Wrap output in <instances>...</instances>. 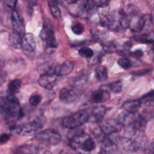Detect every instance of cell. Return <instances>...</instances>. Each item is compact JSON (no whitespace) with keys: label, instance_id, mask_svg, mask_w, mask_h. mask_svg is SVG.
<instances>
[{"label":"cell","instance_id":"e0dca14e","mask_svg":"<svg viewBox=\"0 0 154 154\" xmlns=\"http://www.w3.org/2000/svg\"><path fill=\"white\" fill-rule=\"evenodd\" d=\"M22 37L21 34L13 31L8 35V42L13 48L15 49H20L22 48Z\"/></svg>","mask_w":154,"mask_h":154},{"label":"cell","instance_id":"ac0fdd59","mask_svg":"<svg viewBox=\"0 0 154 154\" xmlns=\"http://www.w3.org/2000/svg\"><path fill=\"white\" fill-rule=\"evenodd\" d=\"M101 149L106 153L113 152L118 149L116 143L106 137H104L102 140Z\"/></svg>","mask_w":154,"mask_h":154},{"label":"cell","instance_id":"ffe728a7","mask_svg":"<svg viewBox=\"0 0 154 154\" xmlns=\"http://www.w3.org/2000/svg\"><path fill=\"white\" fill-rule=\"evenodd\" d=\"M134 40L142 43H152L153 42L154 37L153 32L136 35L134 37Z\"/></svg>","mask_w":154,"mask_h":154},{"label":"cell","instance_id":"8992f818","mask_svg":"<svg viewBox=\"0 0 154 154\" xmlns=\"http://www.w3.org/2000/svg\"><path fill=\"white\" fill-rule=\"evenodd\" d=\"M81 96L80 91L74 87H64L60 91L59 97L64 103H72L79 99Z\"/></svg>","mask_w":154,"mask_h":154},{"label":"cell","instance_id":"484cf974","mask_svg":"<svg viewBox=\"0 0 154 154\" xmlns=\"http://www.w3.org/2000/svg\"><path fill=\"white\" fill-rule=\"evenodd\" d=\"M78 53L80 56L85 58H90L94 55L93 50L88 47H83L79 49Z\"/></svg>","mask_w":154,"mask_h":154},{"label":"cell","instance_id":"277c9868","mask_svg":"<svg viewBox=\"0 0 154 154\" xmlns=\"http://www.w3.org/2000/svg\"><path fill=\"white\" fill-rule=\"evenodd\" d=\"M35 138L38 141L46 144L48 145H57L61 140L60 134L55 130L48 129L38 132L35 136Z\"/></svg>","mask_w":154,"mask_h":154},{"label":"cell","instance_id":"2e32d148","mask_svg":"<svg viewBox=\"0 0 154 154\" xmlns=\"http://www.w3.org/2000/svg\"><path fill=\"white\" fill-rule=\"evenodd\" d=\"M141 102L140 100H131L125 102L123 105V108L130 114H135L141 108Z\"/></svg>","mask_w":154,"mask_h":154},{"label":"cell","instance_id":"e575fe53","mask_svg":"<svg viewBox=\"0 0 154 154\" xmlns=\"http://www.w3.org/2000/svg\"><path fill=\"white\" fill-rule=\"evenodd\" d=\"M143 51L140 49H138V50H136L135 51H134V55L136 57H141L143 56Z\"/></svg>","mask_w":154,"mask_h":154},{"label":"cell","instance_id":"4fadbf2b","mask_svg":"<svg viewBox=\"0 0 154 154\" xmlns=\"http://www.w3.org/2000/svg\"><path fill=\"white\" fill-rule=\"evenodd\" d=\"M12 26L14 31L19 33L22 35L25 34V25L22 17L16 10L13 11L11 14Z\"/></svg>","mask_w":154,"mask_h":154},{"label":"cell","instance_id":"7a4b0ae2","mask_svg":"<svg viewBox=\"0 0 154 154\" xmlns=\"http://www.w3.org/2000/svg\"><path fill=\"white\" fill-rule=\"evenodd\" d=\"M108 28L115 31L125 30L129 27V17L126 11L122 9L108 17Z\"/></svg>","mask_w":154,"mask_h":154},{"label":"cell","instance_id":"9a60e30c","mask_svg":"<svg viewBox=\"0 0 154 154\" xmlns=\"http://www.w3.org/2000/svg\"><path fill=\"white\" fill-rule=\"evenodd\" d=\"M106 112V108L103 106H97L93 108L88 113V120L97 123L102 120Z\"/></svg>","mask_w":154,"mask_h":154},{"label":"cell","instance_id":"8fae6325","mask_svg":"<svg viewBox=\"0 0 154 154\" xmlns=\"http://www.w3.org/2000/svg\"><path fill=\"white\" fill-rule=\"evenodd\" d=\"M109 91L105 85H103L99 90L92 93L90 96V100L93 103H99L105 102L109 99Z\"/></svg>","mask_w":154,"mask_h":154},{"label":"cell","instance_id":"d6986e66","mask_svg":"<svg viewBox=\"0 0 154 154\" xmlns=\"http://www.w3.org/2000/svg\"><path fill=\"white\" fill-rule=\"evenodd\" d=\"M94 74L96 78L98 81H105L108 78V69L105 66L99 65L96 67L94 70Z\"/></svg>","mask_w":154,"mask_h":154},{"label":"cell","instance_id":"4316f807","mask_svg":"<svg viewBox=\"0 0 154 154\" xmlns=\"http://www.w3.org/2000/svg\"><path fill=\"white\" fill-rule=\"evenodd\" d=\"M117 63L122 68L124 69H128L132 66V63L131 60L126 57H123L119 58L117 61Z\"/></svg>","mask_w":154,"mask_h":154},{"label":"cell","instance_id":"cb8c5ba5","mask_svg":"<svg viewBox=\"0 0 154 154\" xmlns=\"http://www.w3.org/2000/svg\"><path fill=\"white\" fill-rule=\"evenodd\" d=\"M94 7V1H82L79 4L80 10L85 12L91 10Z\"/></svg>","mask_w":154,"mask_h":154},{"label":"cell","instance_id":"7402d4cb","mask_svg":"<svg viewBox=\"0 0 154 154\" xmlns=\"http://www.w3.org/2000/svg\"><path fill=\"white\" fill-rule=\"evenodd\" d=\"M96 147V144L94 141L90 137L87 138L81 146V149L85 152H91Z\"/></svg>","mask_w":154,"mask_h":154},{"label":"cell","instance_id":"7c38bea8","mask_svg":"<svg viewBox=\"0 0 154 154\" xmlns=\"http://www.w3.org/2000/svg\"><path fill=\"white\" fill-rule=\"evenodd\" d=\"M36 44L34 36L31 33L25 34L22 37V48L23 52L28 54L33 53L35 49Z\"/></svg>","mask_w":154,"mask_h":154},{"label":"cell","instance_id":"3957f363","mask_svg":"<svg viewBox=\"0 0 154 154\" xmlns=\"http://www.w3.org/2000/svg\"><path fill=\"white\" fill-rule=\"evenodd\" d=\"M88 118L87 111H79L64 117L62 120V125L66 128L72 129L83 125L88 120Z\"/></svg>","mask_w":154,"mask_h":154},{"label":"cell","instance_id":"44dd1931","mask_svg":"<svg viewBox=\"0 0 154 154\" xmlns=\"http://www.w3.org/2000/svg\"><path fill=\"white\" fill-rule=\"evenodd\" d=\"M22 85V82L19 79H16L12 80L10 82L8 85L7 88V94H16L19 91Z\"/></svg>","mask_w":154,"mask_h":154},{"label":"cell","instance_id":"836d02e7","mask_svg":"<svg viewBox=\"0 0 154 154\" xmlns=\"http://www.w3.org/2000/svg\"><path fill=\"white\" fill-rule=\"evenodd\" d=\"M10 138V135L7 134H2L0 137V141L1 143H6Z\"/></svg>","mask_w":154,"mask_h":154},{"label":"cell","instance_id":"5b68a950","mask_svg":"<svg viewBox=\"0 0 154 154\" xmlns=\"http://www.w3.org/2000/svg\"><path fill=\"white\" fill-rule=\"evenodd\" d=\"M40 37L42 40L45 41L47 46L51 48H55L57 43L54 35L53 28L50 23L45 22L40 32Z\"/></svg>","mask_w":154,"mask_h":154},{"label":"cell","instance_id":"f1b7e54d","mask_svg":"<svg viewBox=\"0 0 154 154\" xmlns=\"http://www.w3.org/2000/svg\"><path fill=\"white\" fill-rule=\"evenodd\" d=\"M72 31L74 34L76 35H80L83 33L84 31V28L82 24L80 23H77L72 27Z\"/></svg>","mask_w":154,"mask_h":154},{"label":"cell","instance_id":"6da1fadb","mask_svg":"<svg viewBox=\"0 0 154 154\" xmlns=\"http://www.w3.org/2000/svg\"><path fill=\"white\" fill-rule=\"evenodd\" d=\"M1 109L2 115L7 119H19L22 116L19 102L14 94H7L2 99Z\"/></svg>","mask_w":154,"mask_h":154},{"label":"cell","instance_id":"ba28073f","mask_svg":"<svg viewBox=\"0 0 154 154\" xmlns=\"http://www.w3.org/2000/svg\"><path fill=\"white\" fill-rule=\"evenodd\" d=\"M117 149L126 152H134L140 149V144L135 140L127 138L119 137L115 141Z\"/></svg>","mask_w":154,"mask_h":154},{"label":"cell","instance_id":"30bf717a","mask_svg":"<svg viewBox=\"0 0 154 154\" xmlns=\"http://www.w3.org/2000/svg\"><path fill=\"white\" fill-rule=\"evenodd\" d=\"M58 76L53 72H46L42 74L38 79V84L43 88L52 89L57 84Z\"/></svg>","mask_w":154,"mask_h":154},{"label":"cell","instance_id":"83f0119b","mask_svg":"<svg viewBox=\"0 0 154 154\" xmlns=\"http://www.w3.org/2000/svg\"><path fill=\"white\" fill-rule=\"evenodd\" d=\"M153 91L151 90L150 91L148 92L147 93H146V94H144V96H143L140 99V101L142 103H149L153 104Z\"/></svg>","mask_w":154,"mask_h":154},{"label":"cell","instance_id":"d6a6232c","mask_svg":"<svg viewBox=\"0 0 154 154\" xmlns=\"http://www.w3.org/2000/svg\"><path fill=\"white\" fill-rule=\"evenodd\" d=\"M108 5V2L105 1H94V6L96 7H105Z\"/></svg>","mask_w":154,"mask_h":154},{"label":"cell","instance_id":"5bb4252c","mask_svg":"<svg viewBox=\"0 0 154 154\" xmlns=\"http://www.w3.org/2000/svg\"><path fill=\"white\" fill-rule=\"evenodd\" d=\"M74 68L73 63L71 61H64L56 66L54 69V73L58 77L69 75Z\"/></svg>","mask_w":154,"mask_h":154},{"label":"cell","instance_id":"9c48e42d","mask_svg":"<svg viewBox=\"0 0 154 154\" xmlns=\"http://www.w3.org/2000/svg\"><path fill=\"white\" fill-rule=\"evenodd\" d=\"M42 128V125L40 122L33 121L18 126L17 134L23 136H32L39 132Z\"/></svg>","mask_w":154,"mask_h":154},{"label":"cell","instance_id":"d4e9b609","mask_svg":"<svg viewBox=\"0 0 154 154\" xmlns=\"http://www.w3.org/2000/svg\"><path fill=\"white\" fill-rule=\"evenodd\" d=\"M49 6L52 15L57 19H60L61 17V13L60 8L53 1H49Z\"/></svg>","mask_w":154,"mask_h":154},{"label":"cell","instance_id":"603a6c76","mask_svg":"<svg viewBox=\"0 0 154 154\" xmlns=\"http://www.w3.org/2000/svg\"><path fill=\"white\" fill-rule=\"evenodd\" d=\"M105 85L109 91L114 93H119L122 91V83L120 81H114Z\"/></svg>","mask_w":154,"mask_h":154},{"label":"cell","instance_id":"f546056e","mask_svg":"<svg viewBox=\"0 0 154 154\" xmlns=\"http://www.w3.org/2000/svg\"><path fill=\"white\" fill-rule=\"evenodd\" d=\"M42 100V96L39 94H34L29 98V103L33 106H36L40 103Z\"/></svg>","mask_w":154,"mask_h":154},{"label":"cell","instance_id":"1f68e13d","mask_svg":"<svg viewBox=\"0 0 154 154\" xmlns=\"http://www.w3.org/2000/svg\"><path fill=\"white\" fill-rule=\"evenodd\" d=\"M104 49L106 51H107L108 52H113L116 51V48L112 43L105 45Z\"/></svg>","mask_w":154,"mask_h":154},{"label":"cell","instance_id":"52a82bcc","mask_svg":"<svg viewBox=\"0 0 154 154\" xmlns=\"http://www.w3.org/2000/svg\"><path fill=\"white\" fill-rule=\"evenodd\" d=\"M123 125L120 120L116 119H108L100 125L101 131L105 135H111L122 131Z\"/></svg>","mask_w":154,"mask_h":154},{"label":"cell","instance_id":"4dcf8cb0","mask_svg":"<svg viewBox=\"0 0 154 154\" xmlns=\"http://www.w3.org/2000/svg\"><path fill=\"white\" fill-rule=\"evenodd\" d=\"M4 2L5 3V4L9 7L10 8L12 9L13 11L15 10V7L16 5V3L17 1H14V0H7V1H4Z\"/></svg>","mask_w":154,"mask_h":154}]
</instances>
